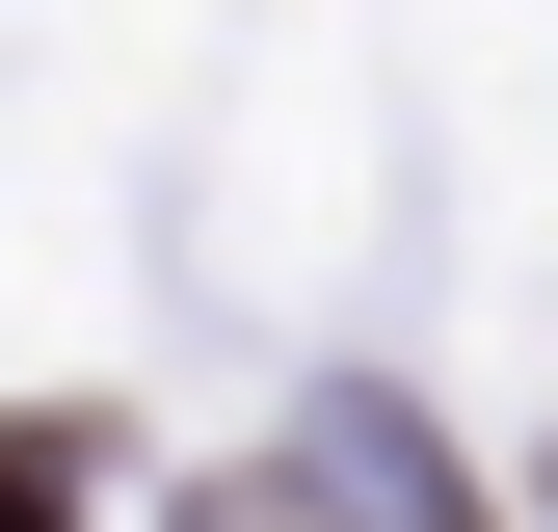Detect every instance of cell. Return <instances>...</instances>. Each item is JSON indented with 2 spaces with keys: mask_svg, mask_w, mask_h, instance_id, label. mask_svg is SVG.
Returning a JSON list of instances; mask_svg holds the SVG:
<instances>
[{
  "mask_svg": "<svg viewBox=\"0 0 558 532\" xmlns=\"http://www.w3.org/2000/svg\"><path fill=\"white\" fill-rule=\"evenodd\" d=\"M81 452L107 426H0V532H81Z\"/></svg>",
  "mask_w": 558,
  "mask_h": 532,
  "instance_id": "cell-1",
  "label": "cell"
},
{
  "mask_svg": "<svg viewBox=\"0 0 558 532\" xmlns=\"http://www.w3.org/2000/svg\"><path fill=\"white\" fill-rule=\"evenodd\" d=\"M186 532H345L319 480H214V506H186Z\"/></svg>",
  "mask_w": 558,
  "mask_h": 532,
  "instance_id": "cell-2",
  "label": "cell"
},
{
  "mask_svg": "<svg viewBox=\"0 0 558 532\" xmlns=\"http://www.w3.org/2000/svg\"><path fill=\"white\" fill-rule=\"evenodd\" d=\"M532 506H558V480H532Z\"/></svg>",
  "mask_w": 558,
  "mask_h": 532,
  "instance_id": "cell-3",
  "label": "cell"
}]
</instances>
